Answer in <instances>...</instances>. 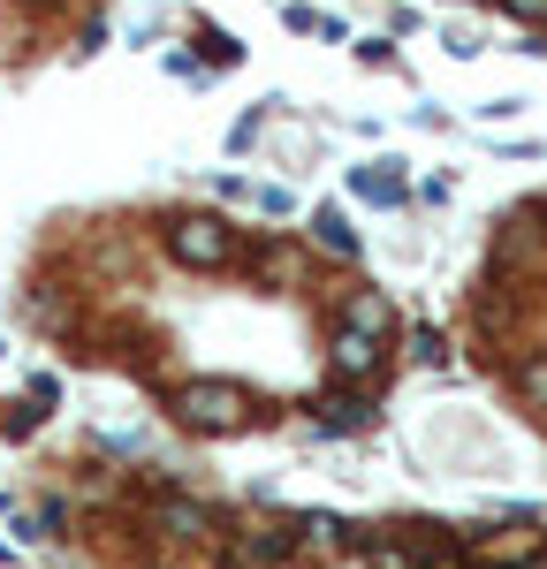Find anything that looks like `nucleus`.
<instances>
[{
	"label": "nucleus",
	"instance_id": "1",
	"mask_svg": "<svg viewBox=\"0 0 547 569\" xmlns=\"http://www.w3.org/2000/svg\"><path fill=\"white\" fill-rule=\"evenodd\" d=\"M168 410H176L190 433H243L251 418H259V402L236 388V380H182L168 395Z\"/></svg>",
	"mask_w": 547,
	"mask_h": 569
},
{
	"label": "nucleus",
	"instance_id": "2",
	"mask_svg": "<svg viewBox=\"0 0 547 569\" xmlns=\"http://www.w3.org/2000/svg\"><path fill=\"white\" fill-rule=\"evenodd\" d=\"M168 259L190 273H221V266H236V228L221 213H182L168 220Z\"/></svg>",
	"mask_w": 547,
	"mask_h": 569
},
{
	"label": "nucleus",
	"instance_id": "3",
	"mask_svg": "<svg viewBox=\"0 0 547 569\" xmlns=\"http://www.w3.org/2000/svg\"><path fill=\"white\" fill-rule=\"evenodd\" d=\"M327 365H335V388H365V380H380V365H388V342L335 327V342H327Z\"/></svg>",
	"mask_w": 547,
	"mask_h": 569
},
{
	"label": "nucleus",
	"instance_id": "4",
	"mask_svg": "<svg viewBox=\"0 0 547 569\" xmlns=\"http://www.w3.org/2000/svg\"><path fill=\"white\" fill-rule=\"evenodd\" d=\"M281 531H289V547H297V555H342V547H350V525H342V517H327V509L281 517Z\"/></svg>",
	"mask_w": 547,
	"mask_h": 569
},
{
	"label": "nucleus",
	"instance_id": "5",
	"mask_svg": "<svg viewBox=\"0 0 547 569\" xmlns=\"http://www.w3.org/2000/svg\"><path fill=\"white\" fill-rule=\"evenodd\" d=\"M289 555H297V547H289L281 525H243L236 531V569H281Z\"/></svg>",
	"mask_w": 547,
	"mask_h": 569
},
{
	"label": "nucleus",
	"instance_id": "6",
	"mask_svg": "<svg viewBox=\"0 0 547 569\" xmlns=\"http://www.w3.org/2000/svg\"><path fill=\"white\" fill-rule=\"evenodd\" d=\"M312 426H319V433H335V440H342V433H365V426H372V395H365V388H335L327 402H319Z\"/></svg>",
	"mask_w": 547,
	"mask_h": 569
},
{
	"label": "nucleus",
	"instance_id": "7",
	"mask_svg": "<svg viewBox=\"0 0 547 569\" xmlns=\"http://www.w3.org/2000/svg\"><path fill=\"white\" fill-rule=\"evenodd\" d=\"M342 327H350V335H372V342H388L396 311H388V297H372V289H358V297L342 305Z\"/></svg>",
	"mask_w": 547,
	"mask_h": 569
},
{
	"label": "nucleus",
	"instance_id": "8",
	"mask_svg": "<svg viewBox=\"0 0 547 569\" xmlns=\"http://www.w3.org/2000/svg\"><path fill=\"white\" fill-rule=\"evenodd\" d=\"M350 190H358V198H372V206H404V176H396V160L350 168Z\"/></svg>",
	"mask_w": 547,
	"mask_h": 569
},
{
	"label": "nucleus",
	"instance_id": "9",
	"mask_svg": "<svg viewBox=\"0 0 547 569\" xmlns=\"http://www.w3.org/2000/svg\"><path fill=\"white\" fill-rule=\"evenodd\" d=\"M312 243L327 251V259H358V228L335 213V206H319V213H312Z\"/></svg>",
	"mask_w": 547,
	"mask_h": 569
},
{
	"label": "nucleus",
	"instance_id": "10",
	"mask_svg": "<svg viewBox=\"0 0 547 569\" xmlns=\"http://www.w3.org/2000/svg\"><path fill=\"white\" fill-rule=\"evenodd\" d=\"M152 525L168 531V539H198L206 531V509L198 501H152Z\"/></svg>",
	"mask_w": 547,
	"mask_h": 569
},
{
	"label": "nucleus",
	"instance_id": "11",
	"mask_svg": "<svg viewBox=\"0 0 547 569\" xmlns=\"http://www.w3.org/2000/svg\"><path fill=\"white\" fill-rule=\"evenodd\" d=\"M517 402H525V410H547V350L517 365Z\"/></svg>",
	"mask_w": 547,
	"mask_h": 569
},
{
	"label": "nucleus",
	"instance_id": "12",
	"mask_svg": "<svg viewBox=\"0 0 547 569\" xmlns=\"http://www.w3.org/2000/svg\"><path fill=\"white\" fill-rule=\"evenodd\" d=\"M251 273H259V281H289V273H297V251H289V243H259V251H251Z\"/></svg>",
	"mask_w": 547,
	"mask_h": 569
},
{
	"label": "nucleus",
	"instance_id": "13",
	"mask_svg": "<svg viewBox=\"0 0 547 569\" xmlns=\"http://www.w3.org/2000/svg\"><path fill=\"white\" fill-rule=\"evenodd\" d=\"M410 357H418V365H449V342H441L434 327H418V335H410Z\"/></svg>",
	"mask_w": 547,
	"mask_h": 569
},
{
	"label": "nucleus",
	"instance_id": "14",
	"mask_svg": "<svg viewBox=\"0 0 547 569\" xmlns=\"http://www.w3.org/2000/svg\"><path fill=\"white\" fill-rule=\"evenodd\" d=\"M358 61H365V69H388V61H396V46H388V39H358Z\"/></svg>",
	"mask_w": 547,
	"mask_h": 569
},
{
	"label": "nucleus",
	"instance_id": "15",
	"mask_svg": "<svg viewBox=\"0 0 547 569\" xmlns=\"http://www.w3.org/2000/svg\"><path fill=\"white\" fill-rule=\"evenodd\" d=\"M495 8H501V16H517V23H540V16H547V0H495Z\"/></svg>",
	"mask_w": 547,
	"mask_h": 569
}]
</instances>
